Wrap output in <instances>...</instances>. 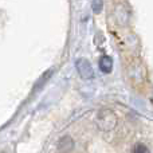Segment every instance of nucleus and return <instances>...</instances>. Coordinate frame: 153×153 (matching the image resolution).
Listing matches in <instances>:
<instances>
[{"instance_id":"3","label":"nucleus","mask_w":153,"mask_h":153,"mask_svg":"<svg viewBox=\"0 0 153 153\" xmlns=\"http://www.w3.org/2000/svg\"><path fill=\"white\" fill-rule=\"evenodd\" d=\"M75 69L78 71L79 76L85 81H90V79L94 78V70L93 66L90 65V62L85 58H79L75 61Z\"/></svg>"},{"instance_id":"7","label":"nucleus","mask_w":153,"mask_h":153,"mask_svg":"<svg viewBox=\"0 0 153 153\" xmlns=\"http://www.w3.org/2000/svg\"><path fill=\"white\" fill-rule=\"evenodd\" d=\"M91 8L94 13H100L102 11V0H93Z\"/></svg>"},{"instance_id":"2","label":"nucleus","mask_w":153,"mask_h":153,"mask_svg":"<svg viewBox=\"0 0 153 153\" xmlns=\"http://www.w3.org/2000/svg\"><path fill=\"white\" fill-rule=\"evenodd\" d=\"M97 124H98V126H100V129L108 132V130H111V129H114V128H116L117 117H116V114H114L113 111L103 110V111H101V113L98 114Z\"/></svg>"},{"instance_id":"5","label":"nucleus","mask_w":153,"mask_h":153,"mask_svg":"<svg viewBox=\"0 0 153 153\" xmlns=\"http://www.w3.org/2000/svg\"><path fill=\"white\" fill-rule=\"evenodd\" d=\"M73 148H74V141L69 136H65V137H62L58 141V151L69 152V151H73Z\"/></svg>"},{"instance_id":"1","label":"nucleus","mask_w":153,"mask_h":153,"mask_svg":"<svg viewBox=\"0 0 153 153\" xmlns=\"http://www.w3.org/2000/svg\"><path fill=\"white\" fill-rule=\"evenodd\" d=\"M114 20H116L117 26L120 27H125L129 24L130 18H132V12H130V8L126 3H117L116 8H114Z\"/></svg>"},{"instance_id":"4","label":"nucleus","mask_w":153,"mask_h":153,"mask_svg":"<svg viewBox=\"0 0 153 153\" xmlns=\"http://www.w3.org/2000/svg\"><path fill=\"white\" fill-rule=\"evenodd\" d=\"M129 75H130V79L137 83H141L144 81V73H145V69L144 66L140 63V62H134L132 66L129 67Z\"/></svg>"},{"instance_id":"8","label":"nucleus","mask_w":153,"mask_h":153,"mask_svg":"<svg viewBox=\"0 0 153 153\" xmlns=\"http://www.w3.org/2000/svg\"><path fill=\"white\" fill-rule=\"evenodd\" d=\"M133 152L136 153H141V152H148V148H146L144 144H137V145L133 148Z\"/></svg>"},{"instance_id":"6","label":"nucleus","mask_w":153,"mask_h":153,"mask_svg":"<svg viewBox=\"0 0 153 153\" xmlns=\"http://www.w3.org/2000/svg\"><path fill=\"white\" fill-rule=\"evenodd\" d=\"M98 65H100L101 71L105 73V74H109V73H111V70H113V59L108 55H103L102 58L100 59V63Z\"/></svg>"}]
</instances>
